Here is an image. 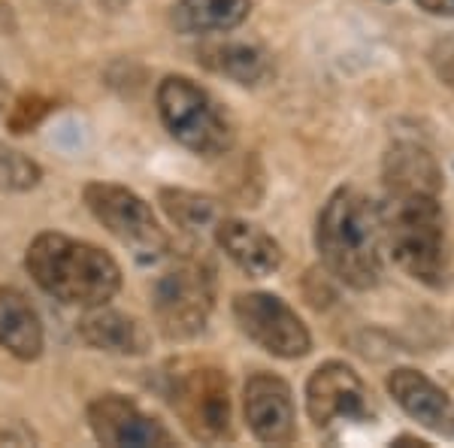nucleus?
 Wrapping results in <instances>:
<instances>
[{
  "instance_id": "nucleus-1",
  "label": "nucleus",
  "mask_w": 454,
  "mask_h": 448,
  "mask_svg": "<svg viewBox=\"0 0 454 448\" xmlns=\"http://www.w3.org/2000/svg\"><path fill=\"white\" fill-rule=\"evenodd\" d=\"M325 267L355 291H370L382 279V218L357 188H340L325 203L315 227Z\"/></svg>"
},
{
  "instance_id": "nucleus-2",
  "label": "nucleus",
  "mask_w": 454,
  "mask_h": 448,
  "mask_svg": "<svg viewBox=\"0 0 454 448\" xmlns=\"http://www.w3.org/2000/svg\"><path fill=\"white\" fill-rule=\"evenodd\" d=\"M379 218L382 242L403 273L430 288H442L451 267V246L439 194L387 191Z\"/></svg>"
},
{
  "instance_id": "nucleus-3",
  "label": "nucleus",
  "mask_w": 454,
  "mask_h": 448,
  "mask_svg": "<svg viewBox=\"0 0 454 448\" xmlns=\"http://www.w3.org/2000/svg\"><path fill=\"white\" fill-rule=\"evenodd\" d=\"M25 267L49 297L79 310L106 306L121 288V270L113 255L64 233H40L27 246Z\"/></svg>"
},
{
  "instance_id": "nucleus-4",
  "label": "nucleus",
  "mask_w": 454,
  "mask_h": 448,
  "mask_svg": "<svg viewBox=\"0 0 454 448\" xmlns=\"http://www.w3.org/2000/svg\"><path fill=\"white\" fill-rule=\"evenodd\" d=\"M158 113L176 143L197 155H222L233 143V128L207 88L188 76H167L158 85Z\"/></svg>"
},
{
  "instance_id": "nucleus-5",
  "label": "nucleus",
  "mask_w": 454,
  "mask_h": 448,
  "mask_svg": "<svg viewBox=\"0 0 454 448\" xmlns=\"http://www.w3.org/2000/svg\"><path fill=\"white\" fill-rule=\"evenodd\" d=\"M164 397L194 439H231V394L222 370L207 364H170L164 373Z\"/></svg>"
},
{
  "instance_id": "nucleus-6",
  "label": "nucleus",
  "mask_w": 454,
  "mask_h": 448,
  "mask_svg": "<svg viewBox=\"0 0 454 448\" xmlns=\"http://www.w3.org/2000/svg\"><path fill=\"white\" fill-rule=\"evenodd\" d=\"M85 207L91 216L121 242L124 248L134 252L140 261H160L170 252V237L158 224L155 212L140 194L130 188L109 185V182H88L85 191Z\"/></svg>"
},
{
  "instance_id": "nucleus-7",
  "label": "nucleus",
  "mask_w": 454,
  "mask_h": 448,
  "mask_svg": "<svg viewBox=\"0 0 454 448\" xmlns=\"http://www.w3.org/2000/svg\"><path fill=\"white\" fill-rule=\"evenodd\" d=\"M212 273L197 261H182L152 288V306H155L158 327L170 340H192L200 334L212 312Z\"/></svg>"
},
{
  "instance_id": "nucleus-8",
  "label": "nucleus",
  "mask_w": 454,
  "mask_h": 448,
  "mask_svg": "<svg viewBox=\"0 0 454 448\" xmlns=\"http://www.w3.org/2000/svg\"><path fill=\"white\" fill-rule=\"evenodd\" d=\"M233 318H237L239 330L252 342H258L263 351H270L273 358H294L309 355L312 336L309 327L303 325V318L285 303L282 297L267 291H248L239 294L233 300Z\"/></svg>"
},
{
  "instance_id": "nucleus-9",
  "label": "nucleus",
  "mask_w": 454,
  "mask_h": 448,
  "mask_svg": "<svg viewBox=\"0 0 454 448\" xmlns=\"http://www.w3.org/2000/svg\"><path fill=\"white\" fill-rule=\"evenodd\" d=\"M306 409L318 430H331L336 424L372 421V403L364 379L348 364L327 361L306 381Z\"/></svg>"
},
{
  "instance_id": "nucleus-10",
  "label": "nucleus",
  "mask_w": 454,
  "mask_h": 448,
  "mask_svg": "<svg viewBox=\"0 0 454 448\" xmlns=\"http://www.w3.org/2000/svg\"><path fill=\"white\" fill-rule=\"evenodd\" d=\"M88 424L100 445H173V433L158 421L145 415L137 403H130L121 394H104L88 406Z\"/></svg>"
},
{
  "instance_id": "nucleus-11",
  "label": "nucleus",
  "mask_w": 454,
  "mask_h": 448,
  "mask_svg": "<svg viewBox=\"0 0 454 448\" xmlns=\"http://www.w3.org/2000/svg\"><path fill=\"white\" fill-rule=\"evenodd\" d=\"M246 421L267 445H285L297 436V413L288 381L273 373H254L246 381Z\"/></svg>"
},
{
  "instance_id": "nucleus-12",
  "label": "nucleus",
  "mask_w": 454,
  "mask_h": 448,
  "mask_svg": "<svg viewBox=\"0 0 454 448\" xmlns=\"http://www.w3.org/2000/svg\"><path fill=\"white\" fill-rule=\"evenodd\" d=\"M387 394L421 428L434 430L445 439L454 436V403L434 379H427L412 366H400L387 376Z\"/></svg>"
},
{
  "instance_id": "nucleus-13",
  "label": "nucleus",
  "mask_w": 454,
  "mask_h": 448,
  "mask_svg": "<svg viewBox=\"0 0 454 448\" xmlns=\"http://www.w3.org/2000/svg\"><path fill=\"white\" fill-rule=\"evenodd\" d=\"M215 242L227 258L252 279L273 276L282 267L279 242L270 237L267 231H261L258 224H248L243 218H218Z\"/></svg>"
},
{
  "instance_id": "nucleus-14",
  "label": "nucleus",
  "mask_w": 454,
  "mask_h": 448,
  "mask_svg": "<svg viewBox=\"0 0 454 448\" xmlns=\"http://www.w3.org/2000/svg\"><path fill=\"white\" fill-rule=\"evenodd\" d=\"M79 336L98 351H109V355H145L152 349V334L134 315H124L106 306H94L85 310L79 318Z\"/></svg>"
},
{
  "instance_id": "nucleus-15",
  "label": "nucleus",
  "mask_w": 454,
  "mask_h": 448,
  "mask_svg": "<svg viewBox=\"0 0 454 448\" xmlns=\"http://www.w3.org/2000/svg\"><path fill=\"white\" fill-rule=\"evenodd\" d=\"M0 345L19 361H36L43 355L40 315L16 288H0Z\"/></svg>"
},
{
  "instance_id": "nucleus-16",
  "label": "nucleus",
  "mask_w": 454,
  "mask_h": 448,
  "mask_svg": "<svg viewBox=\"0 0 454 448\" xmlns=\"http://www.w3.org/2000/svg\"><path fill=\"white\" fill-rule=\"evenodd\" d=\"M385 188L439 194L442 191V170H439L436 158L424 145L397 143L385 155Z\"/></svg>"
},
{
  "instance_id": "nucleus-17",
  "label": "nucleus",
  "mask_w": 454,
  "mask_h": 448,
  "mask_svg": "<svg viewBox=\"0 0 454 448\" xmlns=\"http://www.w3.org/2000/svg\"><path fill=\"white\" fill-rule=\"evenodd\" d=\"M252 12V0H176L173 21L182 34H227Z\"/></svg>"
},
{
  "instance_id": "nucleus-18",
  "label": "nucleus",
  "mask_w": 454,
  "mask_h": 448,
  "mask_svg": "<svg viewBox=\"0 0 454 448\" xmlns=\"http://www.w3.org/2000/svg\"><path fill=\"white\" fill-rule=\"evenodd\" d=\"M207 64L239 85H258L273 70L270 55L261 46H252V43H224V46L209 49Z\"/></svg>"
},
{
  "instance_id": "nucleus-19",
  "label": "nucleus",
  "mask_w": 454,
  "mask_h": 448,
  "mask_svg": "<svg viewBox=\"0 0 454 448\" xmlns=\"http://www.w3.org/2000/svg\"><path fill=\"white\" fill-rule=\"evenodd\" d=\"M160 203L182 231H200L218 222V203L194 191H160Z\"/></svg>"
},
{
  "instance_id": "nucleus-20",
  "label": "nucleus",
  "mask_w": 454,
  "mask_h": 448,
  "mask_svg": "<svg viewBox=\"0 0 454 448\" xmlns=\"http://www.w3.org/2000/svg\"><path fill=\"white\" fill-rule=\"evenodd\" d=\"M40 182V167L27 161L21 152L4 149L0 145V188L10 191H27Z\"/></svg>"
},
{
  "instance_id": "nucleus-21",
  "label": "nucleus",
  "mask_w": 454,
  "mask_h": 448,
  "mask_svg": "<svg viewBox=\"0 0 454 448\" xmlns=\"http://www.w3.org/2000/svg\"><path fill=\"white\" fill-rule=\"evenodd\" d=\"M49 100L40 98V94H25V98L16 100V106H12L10 113V128L16 130V134H27L31 128L43 122V115L49 113Z\"/></svg>"
},
{
  "instance_id": "nucleus-22",
  "label": "nucleus",
  "mask_w": 454,
  "mask_h": 448,
  "mask_svg": "<svg viewBox=\"0 0 454 448\" xmlns=\"http://www.w3.org/2000/svg\"><path fill=\"white\" fill-rule=\"evenodd\" d=\"M434 67H436V76L442 79V83L454 91V34L436 43V49H434Z\"/></svg>"
},
{
  "instance_id": "nucleus-23",
  "label": "nucleus",
  "mask_w": 454,
  "mask_h": 448,
  "mask_svg": "<svg viewBox=\"0 0 454 448\" xmlns=\"http://www.w3.org/2000/svg\"><path fill=\"white\" fill-rule=\"evenodd\" d=\"M424 12L430 16H442V19H454V0H415Z\"/></svg>"
}]
</instances>
